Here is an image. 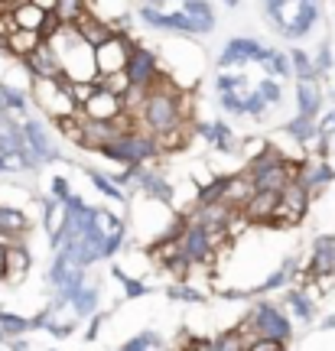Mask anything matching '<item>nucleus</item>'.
I'll return each instance as SVG.
<instances>
[{
    "label": "nucleus",
    "mask_w": 335,
    "mask_h": 351,
    "mask_svg": "<svg viewBox=\"0 0 335 351\" xmlns=\"http://www.w3.org/2000/svg\"><path fill=\"white\" fill-rule=\"evenodd\" d=\"M332 137H335V134H332ZM332 150H335V140H332Z\"/></svg>",
    "instance_id": "56"
},
{
    "label": "nucleus",
    "mask_w": 335,
    "mask_h": 351,
    "mask_svg": "<svg viewBox=\"0 0 335 351\" xmlns=\"http://www.w3.org/2000/svg\"><path fill=\"white\" fill-rule=\"evenodd\" d=\"M30 328H33V322L23 319V315L0 313V332H3V335H23V332H30Z\"/></svg>",
    "instance_id": "35"
},
{
    "label": "nucleus",
    "mask_w": 335,
    "mask_h": 351,
    "mask_svg": "<svg viewBox=\"0 0 335 351\" xmlns=\"http://www.w3.org/2000/svg\"><path fill=\"white\" fill-rule=\"evenodd\" d=\"M124 72L130 78V85H140V88H150L160 75V62H157V52L150 49V46H140L134 43L130 46V56H127L124 62Z\"/></svg>",
    "instance_id": "8"
},
{
    "label": "nucleus",
    "mask_w": 335,
    "mask_h": 351,
    "mask_svg": "<svg viewBox=\"0 0 335 351\" xmlns=\"http://www.w3.org/2000/svg\"><path fill=\"white\" fill-rule=\"evenodd\" d=\"M26 228H30V218H26L20 208H10V205H0V241L7 244V241L20 238Z\"/></svg>",
    "instance_id": "22"
},
{
    "label": "nucleus",
    "mask_w": 335,
    "mask_h": 351,
    "mask_svg": "<svg viewBox=\"0 0 335 351\" xmlns=\"http://www.w3.org/2000/svg\"><path fill=\"white\" fill-rule=\"evenodd\" d=\"M101 319H104V315H95V319H91V326H88V335H85V339H88V341H95V339H98V328H101Z\"/></svg>",
    "instance_id": "47"
},
{
    "label": "nucleus",
    "mask_w": 335,
    "mask_h": 351,
    "mask_svg": "<svg viewBox=\"0 0 335 351\" xmlns=\"http://www.w3.org/2000/svg\"><path fill=\"white\" fill-rule=\"evenodd\" d=\"M224 7H228V10H238V7H241V0H222Z\"/></svg>",
    "instance_id": "50"
},
{
    "label": "nucleus",
    "mask_w": 335,
    "mask_h": 351,
    "mask_svg": "<svg viewBox=\"0 0 335 351\" xmlns=\"http://www.w3.org/2000/svg\"><path fill=\"white\" fill-rule=\"evenodd\" d=\"M179 244H183V254H186L192 263H199V267H209L215 261V244H211L209 231L196 221H189L186 231L179 234Z\"/></svg>",
    "instance_id": "9"
},
{
    "label": "nucleus",
    "mask_w": 335,
    "mask_h": 351,
    "mask_svg": "<svg viewBox=\"0 0 335 351\" xmlns=\"http://www.w3.org/2000/svg\"><path fill=\"white\" fill-rule=\"evenodd\" d=\"M319 328H335V315H329V319H325V322H323Z\"/></svg>",
    "instance_id": "51"
},
{
    "label": "nucleus",
    "mask_w": 335,
    "mask_h": 351,
    "mask_svg": "<svg viewBox=\"0 0 335 351\" xmlns=\"http://www.w3.org/2000/svg\"><path fill=\"white\" fill-rule=\"evenodd\" d=\"M20 130H23V140H26V147H30V153L36 156L39 163H59L62 160L59 143H56L49 127L43 124L39 117H26L23 124H20Z\"/></svg>",
    "instance_id": "7"
},
{
    "label": "nucleus",
    "mask_w": 335,
    "mask_h": 351,
    "mask_svg": "<svg viewBox=\"0 0 335 351\" xmlns=\"http://www.w3.org/2000/svg\"><path fill=\"white\" fill-rule=\"evenodd\" d=\"M179 10H183L189 20H192V23L199 26V36H209V33H215L218 16H215V7H211L209 0H183V3H179Z\"/></svg>",
    "instance_id": "17"
},
{
    "label": "nucleus",
    "mask_w": 335,
    "mask_h": 351,
    "mask_svg": "<svg viewBox=\"0 0 335 351\" xmlns=\"http://www.w3.org/2000/svg\"><path fill=\"white\" fill-rule=\"evenodd\" d=\"M30 3H36L43 10H52V7H56V0H30Z\"/></svg>",
    "instance_id": "49"
},
{
    "label": "nucleus",
    "mask_w": 335,
    "mask_h": 351,
    "mask_svg": "<svg viewBox=\"0 0 335 351\" xmlns=\"http://www.w3.org/2000/svg\"><path fill=\"white\" fill-rule=\"evenodd\" d=\"M39 43H43V36H39L36 29H20V26H16L10 36L3 39V49L10 52V59H26Z\"/></svg>",
    "instance_id": "20"
},
{
    "label": "nucleus",
    "mask_w": 335,
    "mask_h": 351,
    "mask_svg": "<svg viewBox=\"0 0 335 351\" xmlns=\"http://www.w3.org/2000/svg\"><path fill=\"white\" fill-rule=\"evenodd\" d=\"M254 88H257V95H261L267 104H280V101H284V85H280L277 78H270V75L261 78Z\"/></svg>",
    "instance_id": "36"
},
{
    "label": "nucleus",
    "mask_w": 335,
    "mask_h": 351,
    "mask_svg": "<svg viewBox=\"0 0 335 351\" xmlns=\"http://www.w3.org/2000/svg\"><path fill=\"white\" fill-rule=\"evenodd\" d=\"M56 127H59V134H62L65 140H72L75 147H82V140H85V114L82 111L56 117Z\"/></svg>",
    "instance_id": "28"
},
{
    "label": "nucleus",
    "mask_w": 335,
    "mask_h": 351,
    "mask_svg": "<svg viewBox=\"0 0 335 351\" xmlns=\"http://www.w3.org/2000/svg\"><path fill=\"white\" fill-rule=\"evenodd\" d=\"M166 296H170V300H179V302H192V306H199V302H205V293H199V289L186 287V283H173Z\"/></svg>",
    "instance_id": "38"
},
{
    "label": "nucleus",
    "mask_w": 335,
    "mask_h": 351,
    "mask_svg": "<svg viewBox=\"0 0 335 351\" xmlns=\"http://www.w3.org/2000/svg\"><path fill=\"white\" fill-rule=\"evenodd\" d=\"M10 348H13V351H26V341H13Z\"/></svg>",
    "instance_id": "52"
},
{
    "label": "nucleus",
    "mask_w": 335,
    "mask_h": 351,
    "mask_svg": "<svg viewBox=\"0 0 335 351\" xmlns=\"http://www.w3.org/2000/svg\"><path fill=\"white\" fill-rule=\"evenodd\" d=\"M0 108L7 114H26L30 111V95L10 85V82H0Z\"/></svg>",
    "instance_id": "25"
},
{
    "label": "nucleus",
    "mask_w": 335,
    "mask_h": 351,
    "mask_svg": "<svg viewBox=\"0 0 335 351\" xmlns=\"http://www.w3.org/2000/svg\"><path fill=\"white\" fill-rule=\"evenodd\" d=\"M284 130L297 140V143H303V147H310L312 140L319 137V127H316V121H312V117H299V114L284 127Z\"/></svg>",
    "instance_id": "29"
},
{
    "label": "nucleus",
    "mask_w": 335,
    "mask_h": 351,
    "mask_svg": "<svg viewBox=\"0 0 335 351\" xmlns=\"http://www.w3.org/2000/svg\"><path fill=\"white\" fill-rule=\"evenodd\" d=\"M95 82H98L101 88H108L111 95H117V98H121L127 88H130V78H127V72H111V75H101V78H95Z\"/></svg>",
    "instance_id": "37"
},
{
    "label": "nucleus",
    "mask_w": 335,
    "mask_h": 351,
    "mask_svg": "<svg viewBox=\"0 0 335 351\" xmlns=\"http://www.w3.org/2000/svg\"><path fill=\"white\" fill-rule=\"evenodd\" d=\"M310 202H312V192L299 179H290L280 195H277V208H273V218L267 228H297L306 212H310Z\"/></svg>",
    "instance_id": "2"
},
{
    "label": "nucleus",
    "mask_w": 335,
    "mask_h": 351,
    "mask_svg": "<svg viewBox=\"0 0 335 351\" xmlns=\"http://www.w3.org/2000/svg\"><path fill=\"white\" fill-rule=\"evenodd\" d=\"M316 127H319V134L332 137L335 134V111H325L323 117H316Z\"/></svg>",
    "instance_id": "45"
},
{
    "label": "nucleus",
    "mask_w": 335,
    "mask_h": 351,
    "mask_svg": "<svg viewBox=\"0 0 335 351\" xmlns=\"http://www.w3.org/2000/svg\"><path fill=\"white\" fill-rule=\"evenodd\" d=\"M3 274H7V244L0 241V280H3Z\"/></svg>",
    "instance_id": "48"
},
{
    "label": "nucleus",
    "mask_w": 335,
    "mask_h": 351,
    "mask_svg": "<svg viewBox=\"0 0 335 351\" xmlns=\"http://www.w3.org/2000/svg\"><path fill=\"white\" fill-rule=\"evenodd\" d=\"M134 43L137 39L130 33H114L111 39H104L101 46H95L91 49V56H95V78L111 75V72H124V62L130 56Z\"/></svg>",
    "instance_id": "5"
},
{
    "label": "nucleus",
    "mask_w": 335,
    "mask_h": 351,
    "mask_svg": "<svg viewBox=\"0 0 335 351\" xmlns=\"http://www.w3.org/2000/svg\"><path fill=\"white\" fill-rule=\"evenodd\" d=\"M78 111L85 114L88 121H114V117H121L124 114V104H121V98L117 95H111L108 88H95V95L78 108Z\"/></svg>",
    "instance_id": "11"
},
{
    "label": "nucleus",
    "mask_w": 335,
    "mask_h": 351,
    "mask_svg": "<svg viewBox=\"0 0 335 351\" xmlns=\"http://www.w3.org/2000/svg\"><path fill=\"white\" fill-rule=\"evenodd\" d=\"M3 339H7V335H3V332H0V341H3Z\"/></svg>",
    "instance_id": "53"
},
{
    "label": "nucleus",
    "mask_w": 335,
    "mask_h": 351,
    "mask_svg": "<svg viewBox=\"0 0 335 351\" xmlns=\"http://www.w3.org/2000/svg\"><path fill=\"white\" fill-rule=\"evenodd\" d=\"M306 3H319V0H306Z\"/></svg>",
    "instance_id": "54"
},
{
    "label": "nucleus",
    "mask_w": 335,
    "mask_h": 351,
    "mask_svg": "<svg viewBox=\"0 0 335 351\" xmlns=\"http://www.w3.org/2000/svg\"><path fill=\"white\" fill-rule=\"evenodd\" d=\"M277 195H280V192H261V189H257V192L244 202V208H241V212L248 215L251 225H264V228L270 225L273 208H277Z\"/></svg>",
    "instance_id": "15"
},
{
    "label": "nucleus",
    "mask_w": 335,
    "mask_h": 351,
    "mask_svg": "<svg viewBox=\"0 0 335 351\" xmlns=\"http://www.w3.org/2000/svg\"><path fill=\"white\" fill-rule=\"evenodd\" d=\"M290 65H293V78H319L316 75V65H312L310 52L290 49Z\"/></svg>",
    "instance_id": "34"
},
{
    "label": "nucleus",
    "mask_w": 335,
    "mask_h": 351,
    "mask_svg": "<svg viewBox=\"0 0 335 351\" xmlns=\"http://www.w3.org/2000/svg\"><path fill=\"white\" fill-rule=\"evenodd\" d=\"M49 195L52 199H59V202H69L75 192H72V186H69V179H65V176H56V179L49 182Z\"/></svg>",
    "instance_id": "44"
},
{
    "label": "nucleus",
    "mask_w": 335,
    "mask_h": 351,
    "mask_svg": "<svg viewBox=\"0 0 335 351\" xmlns=\"http://www.w3.org/2000/svg\"><path fill=\"white\" fill-rule=\"evenodd\" d=\"M20 62H23V69H26V72H30L33 78H62V75H65L59 52L52 49L46 39H43V43H39V46L30 52L26 59H20Z\"/></svg>",
    "instance_id": "10"
},
{
    "label": "nucleus",
    "mask_w": 335,
    "mask_h": 351,
    "mask_svg": "<svg viewBox=\"0 0 335 351\" xmlns=\"http://www.w3.org/2000/svg\"><path fill=\"white\" fill-rule=\"evenodd\" d=\"M111 274H114V280H121V283H124V296H127V300H140V296L147 293V283H140V280H130V276H127L121 267H114Z\"/></svg>",
    "instance_id": "40"
},
{
    "label": "nucleus",
    "mask_w": 335,
    "mask_h": 351,
    "mask_svg": "<svg viewBox=\"0 0 335 351\" xmlns=\"http://www.w3.org/2000/svg\"><path fill=\"white\" fill-rule=\"evenodd\" d=\"M323 274H335V234L329 238H316L312 244V257H310V267L303 276H323Z\"/></svg>",
    "instance_id": "14"
},
{
    "label": "nucleus",
    "mask_w": 335,
    "mask_h": 351,
    "mask_svg": "<svg viewBox=\"0 0 335 351\" xmlns=\"http://www.w3.org/2000/svg\"><path fill=\"white\" fill-rule=\"evenodd\" d=\"M248 319H251V326H254V332L264 335V339H280V341L293 339V322L286 319V313L280 306H273V302H267V300L254 302V309L248 313Z\"/></svg>",
    "instance_id": "4"
},
{
    "label": "nucleus",
    "mask_w": 335,
    "mask_h": 351,
    "mask_svg": "<svg viewBox=\"0 0 335 351\" xmlns=\"http://www.w3.org/2000/svg\"><path fill=\"white\" fill-rule=\"evenodd\" d=\"M88 173V179H91V186L98 189L104 199H111V202H117V205H127V192L117 182H114L111 176H104V173H98V169H85Z\"/></svg>",
    "instance_id": "27"
},
{
    "label": "nucleus",
    "mask_w": 335,
    "mask_h": 351,
    "mask_svg": "<svg viewBox=\"0 0 335 351\" xmlns=\"http://www.w3.org/2000/svg\"><path fill=\"white\" fill-rule=\"evenodd\" d=\"M303 186L310 189V192H316V189L323 186H332L335 182V169L325 160H306V163H299V176H297Z\"/></svg>",
    "instance_id": "18"
},
{
    "label": "nucleus",
    "mask_w": 335,
    "mask_h": 351,
    "mask_svg": "<svg viewBox=\"0 0 335 351\" xmlns=\"http://www.w3.org/2000/svg\"><path fill=\"white\" fill-rule=\"evenodd\" d=\"M267 72L270 78H293V65H290V52H280V49H264V56H261V62H257Z\"/></svg>",
    "instance_id": "23"
},
{
    "label": "nucleus",
    "mask_w": 335,
    "mask_h": 351,
    "mask_svg": "<svg viewBox=\"0 0 335 351\" xmlns=\"http://www.w3.org/2000/svg\"><path fill=\"white\" fill-rule=\"evenodd\" d=\"M264 49H267V46H264L261 39L231 36L222 46V52H218V69H222V72H235V69H241V65H248V62H261Z\"/></svg>",
    "instance_id": "6"
},
{
    "label": "nucleus",
    "mask_w": 335,
    "mask_h": 351,
    "mask_svg": "<svg viewBox=\"0 0 335 351\" xmlns=\"http://www.w3.org/2000/svg\"><path fill=\"white\" fill-rule=\"evenodd\" d=\"M33 98H36V104L49 114L52 121L78 111V104H75L72 91H69V78L65 75L62 78H33Z\"/></svg>",
    "instance_id": "3"
},
{
    "label": "nucleus",
    "mask_w": 335,
    "mask_h": 351,
    "mask_svg": "<svg viewBox=\"0 0 335 351\" xmlns=\"http://www.w3.org/2000/svg\"><path fill=\"white\" fill-rule=\"evenodd\" d=\"M52 13H56L59 23H78L88 13V0H56Z\"/></svg>",
    "instance_id": "30"
},
{
    "label": "nucleus",
    "mask_w": 335,
    "mask_h": 351,
    "mask_svg": "<svg viewBox=\"0 0 335 351\" xmlns=\"http://www.w3.org/2000/svg\"><path fill=\"white\" fill-rule=\"evenodd\" d=\"M189 117V101L186 95L179 91V85H173V78L160 72L157 82L150 85V95L143 101L140 114L134 117L137 130H147V134H166V130H176L183 127Z\"/></svg>",
    "instance_id": "1"
},
{
    "label": "nucleus",
    "mask_w": 335,
    "mask_h": 351,
    "mask_svg": "<svg viewBox=\"0 0 335 351\" xmlns=\"http://www.w3.org/2000/svg\"><path fill=\"white\" fill-rule=\"evenodd\" d=\"M209 351H244V341H241V335L231 328V332H224V335H218V339L211 341Z\"/></svg>",
    "instance_id": "41"
},
{
    "label": "nucleus",
    "mask_w": 335,
    "mask_h": 351,
    "mask_svg": "<svg viewBox=\"0 0 335 351\" xmlns=\"http://www.w3.org/2000/svg\"><path fill=\"white\" fill-rule=\"evenodd\" d=\"M312 65H316V75H325V72L335 65L332 46H329V43H323V46H319V52H316V62H312Z\"/></svg>",
    "instance_id": "43"
},
{
    "label": "nucleus",
    "mask_w": 335,
    "mask_h": 351,
    "mask_svg": "<svg viewBox=\"0 0 335 351\" xmlns=\"http://www.w3.org/2000/svg\"><path fill=\"white\" fill-rule=\"evenodd\" d=\"M244 351H286V341L264 339V335H257V339H251L248 345H244Z\"/></svg>",
    "instance_id": "42"
},
{
    "label": "nucleus",
    "mask_w": 335,
    "mask_h": 351,
    "mask_svg": "<svg viewBox=\"0 0 335 351\" xmlns=\"http://www.w3.org/2000/svg\"><path fill=\"white\" fill-rule=\"evenodd\" d=\"M209 348H211V341H205V339H189L183 345V351H209Z\"/></svg>",
    "instance_id": "46"
},
{
    "label": "nucleus",
    "mask_w": 335,
    "mask_h": 351,
    "mask_svg": "<svg viewBox=\"0 0 335 351\" xmlns=\"http://www.w3.org/2000/svg\"><path fill=\"white\" fill-rule=\"evenodd\" d=\"M69 306H72L75 315H95V309H98V287H82Z\"/></svg>",
    "instance_id": "33"
},
{
    "label": "nucleus",
    "mask_w": 335,
    "mask_h": 351,
    "mask_svg": "<svg viewBox=\"0 0 335 351\" xmlns=\"http://www.w3.org/2000/svg\"><path fill=\"white\" fill-rule=\"evenodd\" d=\"M254 192H257V189H254V182H251L248 169H241V173H235V176H224V195H222L224 205L244 208V202H248Z\"/></svg>",
    "instance_id": "16"
},
{
    "label": "nucleus",
    "mask_w": 335,
    "mask_h": 351,
    "mask_svg": "<svg viewBox=\"0 0 335 351\" xmlns=\"http://www.w3.org/2000/svg\"><path fill=\"white\" fill-rule=\"evenodd\" d=\"M290 274H293V261H286L284 267H277L267 280H264L257 289H251V296H264V293H273V289H280V287H286L290 283Z\"/></svg>",
    "instance_id": "32"
},
{
    "label": "nucleus",
    "mask_w": 335,
    "mask_h": 351,
    "mask_svg": "<svg viewBox=\"0 0 335 351\" xmlns=\"http://www.w3.org/2000/svg\"><path fill=\"white\" fill-rule=\"evenodd\" d=\"M75 26H78V36H82V43H85V46H91V49H95V46H101L104 39L114 36V26L108 23V20L95 16V13H85V16H82Z\"/></svg>",
    "instance_id": "19"
},
{
    "label": "nucleus",
    "mask_w": 335,
    "mask_h": 351,
    "mask_svg": "<svg viewBox=\"0 0 335 351\" xmlns=\"http://www.w3.org/2000/svg\"><path fill=\"white\" fill-rule=\"evenodd\" d=\"M224 195V176L211 179L205 186H199V205H211V202H222Z\"/></svg>",
    "instance_id": "39"
},
{
    "label": "nucleus",
    "mask_w": 335,
    "mask_h": 351,
    "mask_svg": "<svg viewBox=\"0 0 335 351\" xmlns=\"http://www.w3.org/2000/svg\"><path fill=\"white\" fill-rule=\"evenodd\" d=\"M43 225H46V234H49L52 241L59 238V231H62V225H65V202L52 199V195L43 202Z\"/></svg>",
    "instance_id": "26"
},
{
    "label": "nucleus",
    "mask_w": 335,
    "mask_h": 351,
    "mask_svg": "<svg viewBox=\"0 0 335 351\" xmlns=\"http://www.w3.org/2000/svg\"><path fill=\"white\" fill-rule=\"evenodd\" d=\"M192 130H196L205 143H211L218 153H235L238 150L235 130L224 124V121H199V124H192Z\"/></svg>",
    "instance_id": "12"
},
{
    "label": "nucleus",
    "mask_w": 335,
    "mask_h": 351,
    "mask_svg": "<svg viewBox=\"0 0 335 351\" xmlns=\"http://www.w3.org/2000/svg\"><path fill=\"white\" fill-rule=\"evenodd\" d=\"M286 306L293 309V315L297 319H303V322H312L316 319V306H312L310 296H303V289H286Z\"/></svg>",
    "instance_id": "31"
},
{
    "label": "nucleus",
    "mask_w": 335,
    "mask_h": 351,
    "mask_svg": "<svg viewBox=\"0 0 335 351\" xmlns=\"http://www.w3.org/2000/svg\"><path fill=\"white\" fill-rule=\"evenodd\" d=\"M52 10H43V7H36V3H30V0H20L16 7L10 10L13 23L20 26V29H43V23H46V16H49Z\"/></svg>",
    "instance_id": "21"
},
{
    "label": "nucleus",
    "mask_w": 335,
    "mask_h": 351,
    "mask_svg": "<svg viewBox=\"0 0 335 351\" xmlns=\"http://www.w3.org/2000/svg\"><path fill=\"white\" fill-rule=\"evenodd\" d=\"M297 114L299 117H319L323 114V88L319 78H297Z\"/></svg>",
    "instance_id": "13"
},
{
    "label": "nucleus",
    "mask_w": 335,
    "mask_h": 351,
    "mask_svg": "<svg viewBox=\"0 0 335 351\" xmlns=\"http://www.w3.org/2000/svg\"><path fill=\"white\" fill-rule=\"evenodd\" d=\"M150 3H163V0H150Z\"/></svg>",
    "instance_id": "55"
},
{
    "label": "nucleus",
    "mask_w": 335,
    "mask_h": 351,
    "mask_svg": "<svg viewBox=\"0 0 335 351\" xmlns=\"http://www.w3.org/2000/svg\"><path fill=\"white\" fill-rule=\"evenodd\" d=\"M26 274H30V251L23 244H7V274H3V280L20 283Z\"/></svg>",
    "instance_id": "24"
}]
</instances>
